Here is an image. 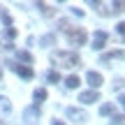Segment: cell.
<instances>
[{
  "label": "cell",
  "instance_id": "obj_1",
  "mask_svg": "<svg viewBox=\"0 0 125 125\" xmlns=\"http://www.w3.org/2000/svg\"><path fill=\"white\" fill-rule=\"evenodd\" d=\"M60 28H62V32L67 35V40H70L72 46H83V44H86L88 35H86L83 28H74L70 21H65V19H60Z\"/></svg>",
  "mask_w": 125,
  "mask_h": 125
},
{
  "label": "cell",
  "instance_id": "obj_2",
  "mask_svg": "<svg viewBox=\"0 0 125 125\" xmlns=\"http://www.w3.org/2000/svg\"><path fill=\"white\" fill-rule=\"evenodd\" d=\"M51 62L58 67H79V53L76 51H53L51 53Z\"/></svg>",
  "mask_w": 125,
  "mask_h": 125
},
{
  "label": "cell",
  "instance_id": "obj_3",
  "mask_svg": "<svg viewBox=\"0 0 125 125\" xmlns=\"http://www.w3.org/2000/svg\"><path fill=\"white\" fill-rule=\"evenodd\" d=\"M67 118L74 121V123H86V121H88V111L76 109V107H67Z\"/></svg>",
  "mask_w": 125,
  "mask_h": 125
},
{
  "label": "cell",
  "instance_id": "obj_4",
  "mask_svg": "<svg viewBox=\"0 0 125 125\" xmlns=\"http://www.w3.org/2000/svg\"><path fill=\"white\" fill-rule=\"evenodd\" d=\"M86 81L90 83V90H100V86L104 83L102 74H100V72H95V70H90L88 74H86Z\"/></svg>",
  "mask_w": 125,
  "mask_h": 125
},
{
  "label": "cell",
  "instance_id": "obj_5",
  "mask_svg": "<svg viewBox=\"0 0 125 125\" xmlns=\"http://www.w3.org/2000/svg\"><path fill=\"white\" fill-rule=\"evenodd\" d=\"M79 102H83V104L100 102V90H83V93L79 95Z\"/></svg>",
  "mask_w": 125,
  "mask_h": 125
},
{
  "label": "cell",
  "instance_id": "obj_6",
  "mask_svg": "<svg viewBox=\"0 0 125 125\" xmlns=\"http://www.w3.org/2000/svg\"><path fill=\"white\" fill-rule=\"evenodd\" d=\"M107 40H109V35L104 30H95V35H93V49H104V44H107Z\"/></svg>",
  "mask_w": 125,
  "mask_h": 125
},
{
  "label": "cell",
  "instance_id": "obj_7",
  "mask_svg": "<svg viewBox=\"0 0 125 125\" xmlns=\"http://www.w3.org/2000/svg\"><path fill=\"white\" fill-rule=\"evenodd\" d=\"M7 65H12V70L16 72L19 76H23V79H32V70L26 65H14V62H7Z\"/></svg>",
  "mask_w": 125,
  "mask_h": 125
},
{
  "label": "cell",
  "instance_id": "obj_8",
  "mask_svg": "<svg viewBox=\"0 0 125 125\" xmlns=\"http://www.w3.org/2000/svg\"><path fill=\"white\" fill-rule=\"evenodd\" d=\"M114 60H123V49H116L114 53H107V56H102V62H104V65H111Z\"/></svg>",
  "mask_w": 125,
  "mask_h": 125
},
{
  "label": "cell",
  "instance_id": "obj_9",
  "mask_svg": "<svg viewBox=\"0 0 125 125\" xmlns=\"http://www.w3.org/2000/svg\"><path fill=\"white\" fill-rule=\"evenodd\" d=\"M40 107H37V104H35V107H28L26 109V111H23V118H26V121H37V118H40Z\"/></svg>",
  "mask_w": 125,
  "mask_h": 125
},
{
  "label": "cell",
  "instance_id": "obj_10",
  "mask_svg": "<svg viewBox=\"0 0 125 125\" xmlns=\"http://www.w3.org/2000/svg\"><path fill=\"white\" fill-rule=\"evenodd\" d=\"M95 7H97V12L102 14V16H109L111 14V7H114V2H93Z\"/></svg>",
  "mask_w": 125,
  "mask_h": 125
},
{
  "label": "cell",
  "instance_id": "obj_11",
  "mask_svg": "<svg viewBox=\"0 0 125 125\" xmlns=\"http://www.w3.org/2000/svg\"><path fill=\"white\" fill-rule=\"evenodd\" d=\"M37 9H40V12L44 14L46 19H49V16H53V14H56V9H53V5H46V2H37Z\"/></svg>",
  "mask_w": 125,
  "mask_h": 125
},
{
  "label": "cell",
  "instance_id": "obj_12",
  "mask_svg": "<svg viewBox=\"0 0 125 125\" xmlns=\"http://www.w3.org/2000/svg\"><path fill=\"white\" fill-rule=\"evenodd\" d=\"M79 83H81V79H79V76H76V74H70V76H67V79H65V86H67V88H70V90L79 88Z\"/></svg>",
  "mask_w": 125,
  "mask_h": 125
},
{
  "label": "cell",
  "instance_id": "obj_13",
  "mask_svg": "<svg viewBox=\"0 0 125 125\" xmlns=\"http://www.w3.org/2000/svg\"><path fill=\"white\" fill-rule=\"evenodd\" d=\"M32 100H35V102H37V107H40V104L46 100V90H44V88H37L35 93H32Z\"/></svg>",
  "mask_w": 125,
  "mask_h": 125
},
{
  "label": "cell",
  "instance_id": "obj_14",
  "mask_svg": "<svg viewBox=\"0 0 125 125\" xmlns=\"http://www.w3.org/2000/svg\"><path fill=\"white\" fill-rule=\"evenodd\" d=\"M9 111H12V102L0 95V114H9Z\"/></svg>",
  "mask_w": 125,
  "mask_h": 125
},
{
  "label": "cell",
  "instance_id": "obj_15",
  "mask_svg": "<svg viewBox=\"0 0 125 125\" xmlns=\"http://www.w3.org/2000/svg\"><path fill=\"white\" fill-rule=\"evenodd\" d=\"M16 56H19V60H21V62H26V67H28V65L32 62V56L28 53V51H19Z\"/></svg>",
  "mask_w": 125,
  "mask_h": 125
},
{
  "label": "cell",
  "instance_id": "obj_16",
  "mask_svg": "<svg viewBox=\"0 0 125 125\" xmlns=\"http://www.w3.org/2000/svg\"><path fill=\"white\" fill-rule=\"evenodd\" d=\"M46 79H49L51 83H58V81H60V74H58V72H56V70H51L49 74H46Z\"/></svg>",
  "mask_w": 125,
  "mask_h": 125
},
{
  "label": "cell",
  "instance_id": "obj_17",
  "mask_svg": "<svg viewBox=\"0 0 125 125\" xmlns=\"http://www.w3.org/2000/svg\"><path fill=\"white\" fill-rule=\"evenodd\" d=\"M53 42H56V37H53V35H44V37L40 40V44H53Z\"/></svg>",
  "mask_w": 125,
  "mask_h": 125
},
{
  "label": "cell",
  "instance_id": "obj_18",
  "mask_svg": "<svg viewBox=\"0 0 125 125\" xmlns=\"http://www.w3.org/2000/svg\"><path fill=\"white\" fill-rule=\"evenodd\" d=\"M111 125H123V114H116V116H111Z\"/></svg>",
  "mask_w": 125,
  "mask_h": 125
},
{
  "label": "cell",
  "instance_id": "obj_19",
  "mask_svg": "<svg viewBox=\"0 0 125 125\" xmlns=\"http://www.w3.org/2000/svg\"><path fill=\"white\" fill-rule=\"evenodd\" d=\"M100 114H102V116H109V114H111V104H102V107H100Z\"/></svg>",
  "mask_w": 125,
  "mask_h": 125
},
{
  "label": "cell",
  "instance_id": "obj_20",
  "mask_svg": "<svg viewBox=\"0 0 125 125\" xmlns=\"http://www.w3.org/2000/svg\"><path fill=\"white\" fill-rule=\"evenodd\" d=\"M5 35H7L9 40H12V37H16V28H12V26H9L7 30H5Z\"/></svg>",
  "mask_w": 125,
  "mask_h": 125
},
{
  "label": "cell",
  "instance_id": "obj_21",
  "mask_svg": "<svg viewBox=\"0 0 125 125\" xmlns=\"http://www.w3.org/2000/svg\"><path fill=\"white\" fill-rule=\"evenodd\" d=\"M116 32H118V35H123V32H125V26H123V23H118V26H116Z\"/></svg>",
  "mask_w": 125,
  "mask_h": 125
},
{
  "label": "cell",
  "instance_id": "obj_22",
  "mask_svg": "<svg viewBox=\"0 0 125 125\" xmlns=\"http://www.w3.org/2000/svg\"><path fill=\"white\" fill-rule=\"evenodd\" d=\"M53 125H65V123H60V121H53Z\"/></svg>",
  "mask_w": 125,
  "mask_h": 125
},
{
  "label": "cell",
  "instance_id": "obj_23",
  "mask_svg": "<svg viewBox=\"0 0 125 125\" xmlns=\"http://www.w3.org/2000/svg\"><path fill=\"white\" fill-rule=\"evenodd\" d=\"M0 79H2V67H0Z\"/></svg>",
  "mask_w": 125,
  "mask_h": 125
},
{
  "label": "cell",
  "instance_id": "obj_24",
  "mask_svg": "<svg viewBox=\"0 0 125 125\" xmlns=\"http://www.w3.org/2000/svg\"><path fill=\"white\" fill-rule=\"evenodd\" d=\"M0 125H5V123H2V121H0Z\"/></svg>",
  "mask_w": 125,
  "mask_h": 125
}]
</instances>
